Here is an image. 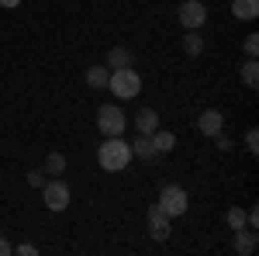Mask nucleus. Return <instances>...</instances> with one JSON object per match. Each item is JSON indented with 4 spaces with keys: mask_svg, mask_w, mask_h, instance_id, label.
Wrapping results in <instances>:
<instances>
[{
    "mask_svg": "<svg viewBox=\"0 0 259 256\" xmlns=\"http://www.w3.org/2000/svg\"><path fill=\"white\" fill-rule=\"evenodd\" d=\"M132 159H135L132 156V145L121 142V135H111L107 142H100V149H97V163H100V170H107V173L128 170Z\"/></svg>",
    "mask_w": 259,
    "mask_h": 256,
    "instance_id": "1",
    "label": "nucleus"
},
{
    "mask_svg": "<svg viewBox=\"0 0 259 256\" xmlns=\"http://www.w3.org/2000/svg\"><path fill=\"white\" fill-rule=\"evenodd\" d=\"M107 90H111L118 100H132V97H139V94H142V77L132 69V66L111 69V77H107Z\"/></svg>",
    "mask_w": 259,
    "mask_h": 256,
    "instance_id": "2",
    "label": "nucleus"
},
{
    "mask_svg": "<svg viewBox=\"0 0 259 256\" xmlns=\"http://www.w3.org/2000/svg\"><path fill=\"white\" fill-rule=\"evenodd\" d=\"M97 128H100V135H121L124 128H128V118H124V111H121L118 104H100V111H97Z\"/></svg>",
    "mask_w": 259,
    "mask_h": 256,
    "instance_id": "3",
    "label": "nucleus"
},
{
    "mask_svg": "<svg viewBox=\"0 0 259 256\" xmlns=\"http://www.w3.org/2000/svg\"><path fill=\"white\" fill-rule=\"evenodd\" d=\"M156 204H159V208H162V211H166L169 218L183 215V211L190 208V201H187V191H183V187H177V184H166V187L159 191V201H156Z\"/></svg>",
    "mask_w": 259,
    "mask_h": 256,
    "instance_id": "4",
    "label": "nucleus"
},
{
    "mask_svg": "<svg viewBox=\"0 0 259 256\" xmlns=\"http://www.w3.org/2000/svg\"><path fill=\"white\" fill-rule=\"evenodd\" d=\"M69 197H73V194H69V187H66L62 180H49V184H41V201H45V208L56 211V215L69 208Z\"/></svg>",
    "mask_w": 259,
    "mask_h": 256,
    "instance_id": "5",
    "label": "nucleus"
},
{
    "mask_svg": "<svg viewBox=\"0 0 259 256\" xmlns=\"http://www.w3.org/2000/svg\"><path fill=\"white\" fill-rule=\"evenodd\" d=\"M204 21H207V7H204L200 0H187V4L180 7V24H183L187 31H200Z\"/></svg>",
    "mask_w": 259,
    "mask_h": 256,
    "instance_id": "6",
    "label": "nucleus"
},
{
    "mask_svg": "<svg viewBox=\"0 0 259 256\" xmlns=\"http://www.w3.org/2000/svg\"><path fill=\"white\" fill-rule=\"evenodd\" d=\"M169 232H173V229H169V215L162 211L159 204H152V208H149V236L156 239V242H166Z\"/></svg>",
    "mask_w": 259,
    "mask_h": 256,
    "instance_id": "7",
    "label": "nucleus"
},
{
    "mask_svg": "<svg viewBox=\"0 0 259 256\" xmlns=\"http://www.w3.org/2000/svg\"><path fill=\"white\" fill-rule=\"evenodd\" d=\"M197 128L204 132L207 138H214V135H221V128H225V115H221L218 107H207L204 115L197 118Z\"/></svg>",
    "mask_w": 259,
    "mask_h": 256,
    "instance_id": "8",
    "label": "nucleus"
},
{
    "mask_svg": "<svg viewBox=\"0 0 259 256\" xmlns=\"http://www.w3.org/2000/svg\"><path fill=\"white\" fill-rule=\"evenodd\" d=\"M232 246H235L239 256H252L256 253V232H252L249 225H245V229H235V242H232Z\"/></svg>",
    "mask_w": 259,
    "mask_h": 256,
    "instance_id": "9",
    "label": "nucleus"
},
{
    "mask_svg": "<svg viewBox=\"0 0 259 256\" xmlns=\"http://www.w3.org/2000/svg\"><path fill=\"white\" fill-rule=\"evenodd\" d=\"M156 128H159V115H156L152 107H142L139 115H135V132H139V135H152Z\"/></svg>",
    "mask_w": 259,
    "mask_h": 256,
    "instance_id": "10",
    "label": "nucleus"
},
{
    "mask_svg": "<svg viewBox=\"0 0 259 256\" xmlns=\"http://www.w3.org/2000/svg\"><path fill=\"white\" fill-rule=\"evenodd\" d=\"M132 59H135V56H132V49L118 45V49H111V52H107V62H104V66H107V69H121V66H132Z\"/></svg>",
    "mask_w": 259,
    "mask_h": 256,
    "instance_id": "11",
    "label": "nucleus"
},
{
    "mask_svg": "<svg viewBox=\"0 0 259 256\" xmlns=\"http://www.w3.org/2000/svg\"><path fill=\"white\" fill-rule=\"evenodd\" d=\"M232 14L239 21H252L259 14V0H232Z\"/></svg>",
    "mask_w": 259,
    "mask_h": 256,
    "instance_id": "12",
    "label": "nucleus"
},
{
    "mask_svg": "<svg viewBox=\"0 0 259 256\" xmlns=\"http://www.w3.org/2000/svg\"><path fill=\"white\" fill-rule=\"evenodd\" d=\"M107 77H111L107 66H90V69H87V87H90V90H104V87H107Z\"/></svg>",
    "mask_w": 259,
    "mask_h": 256,
    "instance_id": "13",
    "label": "nucleus"
},
{
    "mask_svg": "<svg viewBox=\"0 0 259 256\" xmlns=\"http://www.w3.org/2000/svg\"><path fill=\"white\" fill-rule=\"evenodd\" d=\"M132 156L139 159H156V145H152V135H139L132 142Z\"/></svg>",
    "mask_w": 259,
    "mask_h": 256,
    "instance_id": "14",
    "label": "nucleus"
},
{
    "mask_svg": "<svg viewBox=\"0 0 259 256\" xmlns=\"http://www.w3.org/2000/svg\"><path fill=\"white\" fill-rule=\"evenodd\" d=\"M152 145H156V156H162V153H169V149L177 145V135H173V132L156 128V132H152Z\"/></svg>",
    "mask_w": 259,
    "mask_h": 256,
    "instance_id": "15",
    "label": "nucleus"
},
{
    "mask_svg": "<svg viewBox=\"0 0 259 256\" xmlns=\"http://www.w3.org/2000/svg\"><path fill=\"white\" fill-rule=\"evenodd\" d=\"M45 173H49V177H62V173H66V156H62V153H49V156H45Z\"/></svg>",
    "mask_w": 259,
    "mask_h": 256,
    "instance_id": "16",
    "label": "nucleus"
},
{
    "mask_svg": "<svg viewBox=\"0 0 259 256\" xmlns=\"http://www.w3.org/2000/svg\"><path fill=\"white\" fill-rule=\"evenodd\" d=\"M242 83H245L249 90H256V87H259V62L256 59H249L245 66H242Z\"/></svg>",
    "mask_w": 259,
    "mask_h": 256,
    "instance_id": "17",
    "label": "nucleus"
},
{
    "mask_svg": "<svg viewBox=\"0 0 259 256\" xmlns=\"http://www.w3.org/2000/svg\"><path fill=\"white\" fill-rule=\"evenodd\" d=\"M183 52H187V56H200V52H204V39H200L197 31H187V39H183Z\"/></svg>",
    "mask_w": 259,
    "mask_h": 256,
    "instance_id": "18",
    "label": "nucleus"
},
{
    "mask_svg": "<svg viewBox=\"0 0 259 256\" xmlns=\"http://www.w3.org/2000/svg\"><path fill=\"white\" fill-rule=\"evenodd\" d=\"M228 225H232V232H235V229H245V211H242V208H228Z\"/></svg>",
    "mask_w": 259,
    "mask_h": 256,
    "instance_id": "19",
    "label": "nucleus"
},
{
    "mask_svg": "<svg viewBox=\"0 0 259 256\" xmlns=\"http://www.w3.org/2000/svg\"><path fill=\"white\" fill-rule=\"evenodd\" d=\"M242 49H245V56H249V59H256V52H259V35H249V39L242 42Z\"/></svg>",
    "mask_w": 259,
    "mask_h": 256,
    "instance_id": "20",
    "label": "nucleus"
},
{
    "mask_svg": "<svg viewBox=\"0 0 259 256\" xmlns=\"http://www.w3.org/2000/svg\"><path fill=\"white\" fill-rule=\"evenodd\" d=\"M245 149H249V153H259V132H256V128L245 132Z\"/></svg>",
    "mask_w": 259,
    "mask_h": 256,
    "instance_id": "21",
    "label": "nucleus"
},
{
    "mask_svg": "<svg viewBox=\"0 0 259 256\" xmlns=\"http://www.w3.org/2000/svg\"><path fill=\"white\" fill-rule=\"evenodd\" d=\"M14 253H18V256H38V249H35L31 242H21V246L14 249Z\"/></svg>",
    "mask_w": 259,
    "mask_h": 256,
    "instance_id": "22",
    "label": "nucleus"
},
{
    "mask_svg": "<svg viewBox=\"0 0 259 256\" xmlns=\"http://www.w3.org/2000/svg\"><path fill=\"white\" fill-rule=\"evenodd\" d=\"M28 184H31V187H41V170H31V173H28Z\"/></svg>",
    "mask_w": 259,
    "mask_h": 256,
    "instance_id": "23",
    "label": "nucleus"
},
{
    "mask_svg": "<svg viewBox=\"0 0 259 256\" xmlns=\"http://www.w3.org/2000/svg\"><path fill=\"white\" fill-rule=\"evenodd\" d=\"M11 253H14V246H11V242H7V239L0 236V256H11Z\"/></svg>",
    "mask_w": 259,
    "mask_h": 256,
    "instance_id": "24",
    "label": "nucleus"
},
{
    "mask_svg": "<svg viewBox=\"0 0 259 256\" xmlns=\"http://www.w3.org/2000/svg\"><path fill=\"white\" fill-rule=\"evenodd\" d=\"M21 0H0V7H18Z\"/></svg>",
    "mask_w": 259,
    "mask_h": 256,
    "instance_id": "25",
    "label": "nucleus"
}]
</instances>
